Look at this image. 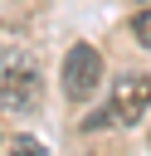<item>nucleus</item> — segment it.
<instances>
[{"mask_svg":"<svg viewBox=\"0 0 151 156\" xmlns=\"http://www.w3.org/2000/svg\"><path fill=\"white\" fill-rule=\"evenodd\" d=\"M0 107L5 112H34L39 107V73L24 54H5L0 58Z\"/></svg>","mask_w":151,"mask_h":156,"instance_id":"obj_1","label":"nucleus"},{"mask_svg":"<svg viewBox=\"0 0 151 156\" xmlns=\"http://www.w3.org/2000/svg\"><path fill=\"white\" fill-rule=\"evenodd\" d=\"M102 88V54L93 44H73L63 54V98L68 102H88Z\"/></svg>","mask_w":151,"mask_h":156,"instance_id":"obj_2","label":"nucleus"},{"mask_svg":"<svg viewBox=\"0 0 151 156\" xmlns=\"http://www.w3.org/2000/svg\"><path fill=\"white\" fill-rule=\"evenodd\" d=\"M146 107H151V73H117V78H112V93H107V117H112V127L141 122Z\"/></svg>","mask_w":151,"mask_h":156,"instance_id":"obj_3","label":"nucleus"},{"mask_svg":"<svg viewBox=\"0 0 151 156\" xmlns=\"http://www.w3.org/2000/svg\"><path fill=\"white\" fill-rule=\"evenodd\" d=\"M10 156H44V146H39L34 136H15V146H10Z\"/></svg>","mask_w":151,"mask_h":156,"instance_id":"obj_5","label":"nucleus"},{"mask_svg":"<svg viewBox=\"0 0 151 156\" xmlns=\"http://www.w3.org/2000/svg\"><path fill=\"white\" fill-rule=\"evenodd\" d=\"M127 29H132V39H136L141 49H151V0H146V5L132 15V24H127Z\"/></svg>","mask_w":151,"mask_h":156,"instance_id":"obj_4","label":"nucleus"}]
</instances>
